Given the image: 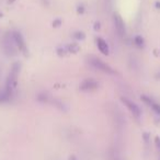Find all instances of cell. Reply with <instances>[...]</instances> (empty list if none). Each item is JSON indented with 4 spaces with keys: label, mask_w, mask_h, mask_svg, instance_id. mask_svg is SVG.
Segmentation results:
<instances>
[{
    "label": "cell",
    "mask_w": 160,
    "mask_h": 160,
    "mask_svg": "<svg viewBox=\"0 0 160 160\" xmlns=\"http://www.w3.org/2000/svg\"><path fill=\"white\" fill-rule=\"evenodd\" d=\"M20 69H21L20 62H14L12 65L11 69H10L9 73H8L7 80H6L5 90L10 96H12L14 93L17 87H18V78H19V73H20Z\"/></svg>",
    "instance_id": "obj_1"
},
{
    "label": "cell",
    "mask_w": 160,
    "mask_h": 160,
    "mask_svg": "<svg viewBox=\"0 0 160 160\" xmlns=\"http://www.w3.org/2000/svg\"><path fill=\"white\" fill-rule=\"evenodd\" d=\"M87 62L92 68L97 69V70H101L105 73H109V75H116V71L112 68L110 65H108L107 62H104L103 60H101L100 58H98L94 55H90L87 57Z\"/></svg>",
    "instance_id": "obj_2"
},
{
    "label": "cell",
    "mask_w": 160,
    "mask_h": 160,
    "mask_svg": "<svg viewBox=\"0 0 160 160\" xmlns=\"http://www.w3.org/2000/svg\"><path fill=\"white\" fill-rule=\"evenodd\" d=\"M2 51L5 53V55H7L8 57H13V56L18 55V48L16 46V43H14L13 36L12 33H6L3 35L2 38Z\"/></svg>",
    "instance_id": "obj_3"
},
{
    "label": "cell",
    "mask_w": 160,
    "mask_h": 160,
    "mask_svg": "<svg viewBox=\"0 0 160 160\" xmlns=\"http://www.w3.org/2000/svg\"><path fill=\"white\" fill-rule=\"evenodd\" d=\"M12 36H13L14 43H16V46H17V48H18V51L20 52V53H22L24 56H28L29 51H28L27 43H25L22 34H21L20 32L14 31V32H12Z\"/></svg>",
    "instance_id": "obj_4"
},
{
    "label": "cell",
    "mask_w": 160,
    "mask_h": 160,
    "mask_svg": "<svg viewBox=\"0 0 160 160\" xmlns=\"http://www.w3.org/2000/svg\"><path fill=\"white\" fill-rule=\"evenodd\" d=\"M113 24L118 36L120 38H124L126 35V29H125V24L122 17L118 13H113Z\"/></svg>",
    "instance_id": "obj_5"
},
{
    "label": "cell",
    "mask_w": 160,
    "mask_h": 160,
    "mask_svg": "<svg viewBox=\"0 0 160 160\" xmlns=\"http://www.w3.org/2000/svg\"><path fill=\"white\" fill-rule=\"evenodd\" d=\"M121 101L124 103V105L127 108V109H128V111L133 114L134 118H137V120H139L140 116H142V111H140L139 107H138L135 102L128 100L127 98H124V97H122V98H121Z\"/></svg>",
    "instance_id": "obj_6"
},
{
    "label": "cell",
    "mask_w": 160,
    "mask_h": 160,
    "mask_svg": "<svg viewBox=\"0 0 160 160\" xmlns=\"http://www.w3.org/2000/svg\"><path fill=\"white\" fill-rule=\"evenodd\" d=\"M98 87H99L98 81L92 79V78L85 79L82 82L80 83V90H82V91H92V90L98 89Z\"/></svg>",
    "instance_id": "obj_7"
},
{
    "label": "cell",
    "mask_w": 160,
    "mask_h": 160,
    "mask_svg": "<svg viewBox=\"0 0 160 160\" xmlns=\"http://www.w3.org/2000/svg\"><path fill=\"white\" fill-rule=\"evenodd\" d=\"M140 100L146 103L148 107H150L151 110H152L157 115H160V104L158 102H156L152 98H150L149 96H146V94H142V96L140 97Z\"/></svg>",
    "instance_id": "obj_8"
},
{
    "label": "cell",
    "mask_w": 160,
    "mask_h": 160,
    "mask_svg": "<svg viewBox=\"0 0 160 160\" xmlns=\"http://www.w3.org/2000/svg\"><path fill=\"white\" fill-rule=\"evenodd\" d=\"M96 43H97V46H98V49L101 52V54H103V55H109L110 47H109V45H108L107 41L103 40L102 38H97Z\"/></svg>",
    "instance_id": "obj_9"
},
{
    "label": "cell",
    "mask_w": 160,
    "mask_h": 160,
    "mask_svg": "<svg viewBox=\"0 0 160 160\" xmlns=\"http://www.w3.org/2000/svg\"><path fill=\"white\" fill-rule=\"evenodd\" d=\"M67 47V51L68 53H71V54H77L78 52H80V46L78 43H70Z\"/></svg>",
    "instance_id": "obj_10"
},
{
    "label": "cell",
    "mask_w": 160,
    "mask_h": 160,
    "mask_svg": "<svg viewBox=\"0 0 160 160\" xmlns=\"http://www.w3.org/2000/svg\"><path fill=\"white\" fill-rule=\"evenodd\" d=\"M134 43H135L136 46L139 47V48H142V47L145 46V40L142 35L135 36V38H134Z\"/></svg>",
    "instance_id": "obj_11"
},
{
    "label": "cell",
    "mask_w": 160,
    "mask_h": 160,
    "mask_svg": "<svg viewBox=\"0 0 160 160\" xmlns=\"http://www.w3.org/2000/svg\"><path fill=\"white\" fill-rule=\"evenodd\" d=\"M10 98H11V96H10V94L8 93L6 90H3V91H0V103L8 102V101L10 100Z\"/></svg>",
    "instance_id": "obj_12"
},
{
    "label": "cell",
    "mask_w": 160,
    "mask_h": 160,
    "mask_svg": "<svg viewBox=\"0 0 160 160\" xmlns=\"http://www.w3.org/2000/svg\"><path fill=\"white\" fill-rule=\"evenodd\" d=\"M73 38H75L77 41H83L86 38V34L81 31H77L73 33Z\"/></svg>",
    "instance_id": "obj_13"
},
{
    "label": "cell",
    "mask_w": 160,
    "mask_h": 160,
    "mask_svg": "<svg viewBox=\"0 0 160 160\" xmlns=\"http://www.w3.org/2000/svg\"><path fill=\"white\" fill-rule=\"evenodd\" d=\"M68 51H67V47H58L57 48V55L60 56V57H64V56L67 55Z\"/></svg>",
    "instance_id": "obj_14"
},
{
    "label": "cell",
    "mask_w": 160,
    "mask_h": 160,
    "mask_svg": "<svg viewBox=\"0 0 160 160\" xmlns=\"http://www.w3.org/2000/svg\"><path fill=\"white\" fill-rule=\"evenodd\" d=\"M38 100L40 101V102H43V103H45V102H48V96L47 94H38Z\"/></svg>",
    "instance_id": "obj_15"
},
{
    "label": "cell",
    "mask_w": 160,
    "mask_h": 160,
    "mask_svg": "<svg viewBox=\"0 0 160 160\" xmlns=\"http://www.w3.org/2000/svg\"><path fill=\"white\" fill-rule=\"evenodd\" d=\"M155 145H156V148H157V151L160 152V137L159 136H156L155 137Z\"/></svg>",
    "instance_id": "obj_16"
},
{
    "label": "cell",
    "mask_w": 160,
    "mask_h": 160,
    "mask_svg": "<svg viewBox=\"0 0 160 160\" xmlns=\"http://www.w3.org/2000/svg\"><path fill=\"white\" fill-rule=\"evenodd\" d=\"M77 12L79 14H83V12H85V7H83V5H79V6H78Z\"/></svg>",
    "instance_id": "obj_17"
},
{
    "label": "cell",
    "mask_w": 160,
    "mask_h": 160,
    "mask_svg": "<svg viewBox=\"0 0 160 160\" xmlns=\"http://www.w3.org/2000/svg\"><path fill=\"white\" fill-rule=\"evenodd\" d=\"M59 25H62V20H60V19H56V20H54V22H53L54 28H58Z\"/></svg>",
    "instance_id": "obj_18"
},
{
    "label": "cell",
    "mask_w": 160,
    "mask_h": 160,
    "mask_svg": "<svg viewBox=\"0 0 160 160\" xmlns=\"http://www.w3.org/2000/svg\"><path fill=\"white\" fill-rule=\"evenodd\" d=\"M142 137H144V142H146V145H148V144H149V134L145 133Z\"/></svg>",
    "instance_id": "obj_19"
},
{
    "label": "cell",
    "mask_w": 160,
    "mask_h": 160,
    "mask_svg": "<svg viewBox=\"0 0 160 160\" xmlns=\"http://www.w3.org/2000/svg\"><path fill=\"white\" fill-rule=\"evenodd\" d=\"M68 160H79L77 157H76L75 155H71V156H69V158H68Z\"/></svg>",
    "instance_id": "obj_20"
},
{
    "label": "cell",
    "mask_w": 160,
    "mask_h": 160,
    "mask_svg": "<svg viewBox=\"0 0 160 160\" xmlns=\"http://www.w3.org/2000/svg\"><path fill=\"white\" fill-rule=\"evenodd\" d=\"M156 79H157V80H160V71H158V72L156 73Z\"/></svg>",
    "instance_id": "obj_21"
},
{
    "label": "cell",
    "mask_w": 160,
    "mask_h": 160,
    "mask_svg": "<svg viewBox=\"0 0 160 160\" xmlns=\"http://www.w3.org/2000/svg\"><path fill=\"white\" fill-rule=\"evenodd\" d=\"M94 29H96V30H99V29H100V23L97 22V23H96V27H94Z\"/></svg>",
    "instance_id": "obj_22"
},
{
    "label": "cell",
    "mask_w": 160,
    "mask_h": 160,
    "mask_svg": "<svg viewBox=\"0 0 160 160\" xmlns=\"http://www.w3.org/2000/svg\"><path fill=\"white\" fill-rule=\"evenodd\" d=\"M156 7H157L158 9H160V2H157V3H156Z\"/></svg>",
    "instance_id": "obj_23"
},
{
    "label": "cell",
    "mask_w": 160,
    "mask_h": 160,
    "mask_svg": "<svg viewBox=\"0 0 160 160\" xmlns=\"http://www.w3.org/2000/svg\"><path fill=\"white\" fill-rule=\"evenodd\" d=\"M43 2H44L45 5H48V0H43Z\"/></svg>",
    "instance_id": "obj_24"
},
{
    "label": "cell",
    "mask_w": 160,
    "mask_h": 160,
    "mask_svg": "<svg viewBox=\"0 0 160 160\" xmlns=\"http://www.w3.org/2000/svg\"><path fill=\"white\" fill-rule=\"evenodd\" d=\"M16 0H9V3H12V2H14Z\"/></svg>",
    "instance_id": "obj_25"
},
{
    "label": "cell",
    "mask_w": 160,
    "mask_h": 160,
    "mask_svg": "<svg viewBox=\"0 0 160 160\" xmlns=\"http://www.w3.org/2000/svg\"><path fill=\"white\" fill-rule=\"evenodd\" d=\"M2 16H3V14H2V12L0 11V18H1V17H2Z\"/></svg>",
    "instance_id": "obj_26"
},
{
    "label": "cell",
    "mask_w": 160,
    "mask_h": 160,
    "mask_svg": "<svg viewBox=\"0 0 160 160\" xmlns=\"http://www.w3.org/2000/svg\"><path fill=\"white\" fill-rule=\"evenodd\" d=\"M158 156H159V160H160V152H158Z\"/></svg>",
    "instance_id": "obj_27"
}]
</instances>
